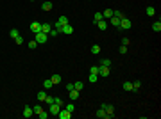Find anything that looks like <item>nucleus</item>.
Segmentation results:
<instances>
[{
  "label": "nucleus",
  "instance_id": "1",
  "mask_svg": "<svg viewBox=\"0 0 161 119\" xmlns=\"http://www.w3.org/2000/svg\"><path fill=\"white\" fill-rule=\"evenodd\" d=\"M100 107H102V109L106 110V114H108V119H111L113 116H115V107H113V105H108V103H102Z\"/></svg>",
  "mask_w": 161,
  "mask_h": 119
},
{
  "label": "nucleus",
  "instance_id": "2",
  "mask_svg": "<svg viewBox=\"0 0 161 119\" xmlns=\"http://www.w3.org/2000/svg\"><path fill=\"white\" fill-rule=\"evenodd\" d=\"M34 39H36V43H38V44H40V43L43 44V43H47V41H48V34H45V32H38Z\"/></svg>",
  "mask_w": 161,
  "mask_h": 119
},
{
  "label": "nucleus",
  "instance_id": "3",
  "mask_svg": "<svg viewBox=\"0 0 161 119\" xmlns=\"http://www.w3.org/2000/svg\"><path fill=\"white\" fill-rule=\"evenodd\" d=\"M57 117H59V119H72V112H68L65 107H61V110H59Z\"/></svg>",
  "mask_w": 161,
  "mask_h": 119
},
{
  "label": "nucleus",
  "instance_id": "4",
  "mask_svg": "<svg viewBox=\"0 0 161 119\" xmlns=\"http://www.w3.org/2000/svg\"><path fill=\"white\" fill-rule=\"evenodd\" d=\"M131 25H132V23H131V20H127L125 16L120 20V30H127V29H131Z\"/></svg>",
  "mask_w": 161,
  "mask_h": 119
},
{
  "label": "nucleus",
  "instance_id": "5",
  "mask_svg": "<svg viewBox=\"0 0 161 119\" xmlns=\"http://www.w3.org/2000/svg\"><path fill=\"white\" fill-rule=\"evenodd\" d=\"M59 110H61V107H59L57 103H50V107H48V114L57 116V114H59Z\"/></svg>",
  "mask_w": 161,
  "mask_h": 119
},
{
  "label": "nucleus",
  "instance_id": "6",
  "mask_svg": "<svg viewBox=\"0 0 161 119\" xmlns=\"http://www.w3.org/2000/svg\"><path fill=\"white\" fill-rule=\"evenodd\" d=\"M109 73H111L109 66H99V75L100 77H109Z\"/></svg>",
  "mask_w": 161,
  "mask_h": 119
},
{
  "label": "nucleus",
  "instance_id": "7",
  "mask_svg": "<svg viewBox=\"0 0 161 119\" xmlns=\"http://www.w3.org/2000/svg\"><path fill=\"white\" fill-rule=\"evenodd\" d=\"M29 29H31L34 34H38V32H41V23L40 21H32V23L29 25Z\"/></svg>",
  "mask_w": 161,
  "mask_h": 119
},
{
  "label": "nucleus",
  "instance_id": "8",
  "mask_svg": "<svg viewBox=\"0 0 161 119\" xmlns=\"http://www.w3.org/2000/svg\"><path fill=\"white\" fill-rule=\"evenodd\" d=\"M32 114H34V110H32V107H29V105H25V107H23V117H32Z\"/></svg>",
  "mask_w": 161,
  "mask_h": 119
},
{
  "label": "nucleus",
  "instance_id": "9",
  "mask_svg": "<svg viewBox=\"0 0 161 119\" xmlns=\"http://www.w3.org/2000/svg\"><path fill=\"white\" fill-rule=\"evenodd\" d=\"M109 21H111V25H113L115 29H120V18H117V16H111V18H109Z\"/></svg>",
  "mask_w": 161,
  "mask_h": 119
},
{
  "label": "nucleus",
  "instance_id": "10",
  "mask_svg": "<svg viewBox=\"0 0 161 119\" xmlns=\"http://www.w3.org/2000/svg\"><path fill=\"white\" fill-rule=\"evenodd\" d=\"M95 25H97L100 30H106V29H108V20H100V21H97Z\"/></svg>",
  "mask_w": 161,
  "mask_h": 119
},
{
  "label": "nucleus",
  "instance_id": "11",
  "mask_svg": "<svg viewBox=\"0 0 161 119\" xmlns=\"http://www.w3.org/2000/svg\"><path fill=\"white\" fill-rule=\"evenodd\" d=\"M61 32H63V34H72V32H74V27H72L70 23H66V25L61 29Z\"/></svg>",
  "mask_w": 161,
  "mask_h": 119
},
{
  "label": "nucleus",
  "instance_id": "12",
  "mask_svg": "<svg viewBox=\"0 0 161 119\" xmlns=\"http://www.w3.org/2000/svg\"><path fill=\"white\" fill-rule=\"evenodd\" d=\"M68 94H70V100H77L80 94V91H77V89H72V91H68Z\"/></svg>",
  "mask_w": 161,
  "mask_h": 119
},
{
  "label": "nucleus",
  "instance_id": "13",
  "mask_svg": "<svg viewBox=\"0 0 161 119\" xmlns=\"http://www.w3.org/2000/svg\"><path fill=\"white\" fill-rule=\"evenodd\" d=\"M50 30H52V25H50V23H41V32L48 34Z\"/></svg>",
  "mask_w": 161,
  "mask_h": 119
},
{
  "label": "nucleus",
  "instance_id": "14",
  "mask_svg": "<svg viewBox=\"0 0 161 119\" xmlns=\"http://www.w3.org/2000/svg\"><path fill=\"white\" fill-rule=\"evenodd\" d=\"M97 117H100V119H108V114H106V110L100 107L99 110H97Z\"/></svg>",
  "mask_w": 161,
  "mask_h": 119
},
{
  "label": "nucleus",
  "instance_id": "15",
  "mask_svg": "<svg viewBox=\"0 0 161 119\" xmlns=\"http://www.w3.org/2000/svg\"><path fill=\"white\" fill-rule=\"evenodd\" d=\"M52 7H54V5H52L50 0H45V2H43V11H52Z\"/></svg>",
  "mask_w": 161,
  "mask_h": 119
},
{
  "label": "nucleus",
  "instance_id": "16",
  "mask_svg": "<svg viewBox=\"0 0 161 119\" xmlns=\"http://www.w3.org/2000/svg\"><path fill=\"white\" fill-rule=\"evenodd\" d=\"M122 87H123V91H127V92L134 91V89H132V82H123V85H122Z\"/></svg>",
  "mask_w": 161,
  "mask_h": 119
},
{
  "label": "nucleus",
  "instance_id": "17",
  "mask_svg": "<svg viewBox=\"0 0 161 119\" xmlns=\"http://www.w3.org/2000/svg\"><path fill=\"white\" fill-rule=\"evenodd\" d=\"M50 80H52V84H54V85H57V84H61V75H52V77H50Z\"/></svg>",
  "mask_w": 161,
  "mask_h": 119
},
{
  "label": "nucleus",
  "instance_id": "18",
  "mask_svg": "<svg viewBox=\"0 0 161 119\" xmlns=\"http://www.w3.org/2000/svg\"><path fill=\"white\" fill-rule=\"evenodd\" d=\"M102 16H104V20H109V18L113 16V9H106V11L102 13Z\"/></svg>",
  "mask_w": 161,
  "mask_h": 119
},
{
  "label": "nucleus",
  "instance_id": "19",
  "mask_svg": "<svg viewBox=\"0 0 161 119\" xmlns=\"http://www.w3.org/2000/svg\"><path fill=\"white\" fill-rule=\"evenodd\" d=\"M90 52H91L93 55H99V53H100V46H99V44H93V46L90 48Z\"/></svg>",
  "mask_w": 161,
  "mask_h": 119
},
{
  "label": "nucleus",
  "instance_id": "20",
  "mask_svg": "<svg viewBox=\"0 0 161 119\" xmlns=\"http://www.w3.org/2000/svg\"><path fill=\"white\" fill-rule=\"evenodd\" d=\"M152 30H154V32H159V30H161V21H159V20L152 23Z\"/></svg>",
  "mask_w": 161,
  "mask_h": 119
},
{
  "label": "nucleus",
  "instance_id": "21",
  "mask_svg": "<svg viewBox=\"0 0 161 119\" xmlns=\"http://www.w3.org/2000/svg\"><path fill=\"white\" fill-rule=\"evenodd\" d=\"M145 13H147V16H154V13H156V9H154L152 5H149V7L145 9Z\"/></svg>",
  "mask_w": 161,
  "mask_h": 119
},
{
  "label": "nucleus",
  "instance_id": "22",
  "mask_svg": "<svg viewBox=\"0 0 161 119\" xmlns=\"http://www.w3.org/2000/svg\"><path fill=\"white\" fill-rule=\"evenodd\" d=\"M100 20H104L102 13H95V16H93V23H97V21H100Z\"/></svg>",
  "mask_w": 161,
  "mask_h": 119
},
{
  "label": "nucleus",
  "instance_id": "23",
  "mask_svg": "<svg viewBox=\"0 0 161 119\" xmlns=\"http://www.w3.org/2000/svg\"><path fill=\"white\" fill-rule=\"evenodd\" d=\"M9 36H11V38H13V39H16V38H18V36H20V32H18V30H16V29H11V30H9Z\"/></svg>",
  "mask_w": 161,
  "mask_h": 119
},
{
  "label": "nucleus",
  "instance_id": "24",
  "mask_svg": "<svg viewBox=\"0 0 161 119\" xmlns=\"http://www.w3.org/2000/svg\"><path fill=\"white\" fill-rule=\"evenodd\" d=\"M43 87H45V89H52V87H54L52 80H50V78H48V80H45V82H43Z\"/></svg>",
  "mask_w": 161,
  "mask_h": 119
},
{
  "label": "nucleus",
  "instance_id": "25",
  "mask_svg": "<svg viewBox=\"0 0 161 119\" xmlns=\"http://www.w3.org/2000/svg\"><path fill=\"white\" fill-rule=\"evenodd\" d=\"M132 89H134V91H140V89H141V82H140V80L132 82Z\"/></svg>",
  "mask_w": 161,
  "mask_h": 119
},
{
  "label": "nucleus",
  "instance_id": "26",
  "mask_svg": "<svg viewBox=\"0 0 161 119\" xmlns=\"http://www.w3.org/2000/svg\"><path fill=\"white\" fill-rule=\"evenodd\" d=\"M63 107H65V109H66L68 112H74V110H75V107H74V103H65Z\"/></svg>",
  "mask_w": 161,
  "mask_h": 119
},
{
  "label": "nucleus",
  "instance_id": "27",
  "mask_svg": "<svg viewBox=\"0 0 161 119\" xmlns=\"http://www.w3.org/2000/svg\"><path fill=\"white\" fill-rule=\"evenodd\" d=\"M45 98H47V92H45V91H40V92H38V100H40V101H45Z\"/></svg>",
  "mask_w": 161,
  "mask_h": 119
},
{
  "label": "nucleus",
  "instance_id": "28",
  "mask_svg": "<svg viewBox=\"0 0 161 119\" xmlns=\"http://www.w3.org/2000/svg\"><path fill=\"white\" fill-rule=\"evenodd\" d=\"M82 87H84L82 82H75V84H74V89H77V91H82Z\"/></svg>",
  "mask_w": 161,
  "mask_h": 119
},
{
  "label": "nucleus",
  "instance_id": "29",
  "mask_svg": "<svg viewBox=\"0 0 161 119\" xmlns=\"http://www.w3.org/2000/svg\"><path fill=\"white\" fill-rule=\"evenodd\" d=\"M90 82H91V84H95V82H97V80H99V75H93V73H90Z\"/></svg>",
  "mask_w": 161,
  "mask_h": 119
},
{
  "label": "nucleus",
  "instance_id": "30",
  "mask_svg": "<svg viewBox=\"0 0 161 119\" xmlns=\"http://www.w3.org/2000/svg\"><path fill=\"white\" fill-rule=\"evenodd\" d=\"M100 66H111V61L109 59H100Z\"/></svg>",
  "mask_w": 161,
  "mask_h": 119
},
{
  "label": "nucleus",
  "instance_id": "31",
  "mask_svg": "<svg viewBox=\"0 0 161 119\" xmlns=\"http://www.w3.org/2000/svg\"><path fill=\"white\" fill-rule=\"evenodd\" d=\"M48 116H50V114H48V112H45V110H41L40 114H38V117H40V119H47Z\"/></svg>",
  "mask_w": 161,
  "mask_h": 119
},
{
  "label": "nucleus",
  "instance_id": "32",
  "mask_svg": "<svg viewBox=\"0 0 161 119\" xmlns=\"http://www.w3.org/2000/svg\"><path fill=\"white\" fill-rule=\"evenodd\" d=\"M113 16H117V18H123V16H125V14H123V13H122V11H113Z\"/></svg>",
  "mask_w": 161,
  "mask_h": 119
},
{
  "label": "nucleus",
  "instance_id": "33",
  "mask_svg": "<svg viewBox=\"0 0 161 119\" xmlns=\"http://www.w3.org/2000/svg\"><path fill=\"white\" fill-rule=\"evenodd\" d=\"M90 73H93V75H99V66H91V68H90Z\"/></svg>",
  "mask_w": 161,
  "mask_h": 119
},
{
  "label": "nucleus",
  "instance_id": "34",
  "mask_svg": "<svg viewBox=\"0 0 161 119\" xmlns=\"http://www.w3.org/2000/svg\"><path fill=\"white\" fill-rule=\"evenodd\" d=\"M36 46H38V43H36V39L29 41V48H31V50H34V48H36Z\"/></svg>",
  "mask_w": 161,
  "mask_h": 119
},
{
  "label": "nucleus",
  "instance_id": "35",
  "mask_svg": "<svg viewBox=\"0 0 161 119\" xmlns=\"http://www.w3.org/2000/svg\"><path fill=\"white\" fill-rule=\"evenodd\" d=\"M57 34H59V32H57V30H56V29H52V30H50V32H48V38H56V36H57Z\"/></svg>",
  "mask_w": 161,
  "mask_h": 119
},
{
  "label": "nucleus",
  "instance_id": "36",
  "mask_svg": "<svg viewBox=\"0 0 161 119\" xmlns=\"http://www.w3.org/2000/svg\"><path fill=\"white\" fill-rule=\"evenodd\" d=\"M45 103H48V105H50V103H54V96H48V94H47V98H45Z\"/></svg>",
  "mask_w": 161,
  "mask_h": 119
},
{
  "label": "nucleus",
  "instance_id": "37",
  "mask_svg": "<svg viewBox=\"0 0 161 119\" xmlns=\"http://www.w3.org/2000/svg\"><path fill=\"white\" fill-rule=\"evenodd\" d=\"M54 103H57L59 107H63V105H65V101H63L61 98H54Z\"/></svg>",
  "mask_w": 161,
  "mask_h": 119
},
{
  "label": "nucleus",
  "instance_id": "38",
  "mask_svg": "<svg viewBox=\"0 0 161 119\" xmlns=\"http://www.w3.org/2000/svg\"><path fill=\"white\" fill-rule=\"evenodd\" d=\"M32 110H34V114H40V112L43 110V109H41L40 105H36V107H32Z\"/></svg>",
  "mask_w": 161,
  "mask_h": 119
},
{
  "label": "nucleus",
  "instance_id": "39",
  "mask_svg": "<svg viewBox=\"0 0 161 119\" xmlns=\"http://www.w3.org/2000/svg\"><path fill=\"white\" fill-rule=\"evenodd\" d=\"M118 52H120L122 55H125V53H127V46H123V44H122V46H120V50H118Z\"/></svg>",
  "mask_w": 161,
  "mask_h": 119
},
{
  "label": "nucleus",
  "instance_id": "40",
  "mask_svg": "<svg viewBox=\"0 0 161 119\" xmlns=\"http://www.w3.org/2000/svg\"><path fill=\"white\" fill-rule=\"evenodd\" d=\"M14 43H16V44H23V38H22V36H18V38L14 39Z\"/></svg>",
  "mask_w": 161,
  "mask_h": 119
},
{
  "label": "nucleus",
  "instance_id": "41",
  "mask_svg": "<svg viewBox=\"0 0 161 119\" xmlns=\"http://www.w3.org/2000/svg\"><path fill=\"white\" fill-rule=\"evenodd\" d=\"M129 43H131L129 38H123V39H122V44H123V46H129Z\"/></svg>",
  "mask_w": 161,
  "mask_h": 119
},
{
  "label": "nucleus",
  "instance_id": "42",
  "mask_svg": "<svg viewBox=\"0 0 161 119\" xmlns=\"http://www.w3.org/2000/svg\"><path fill=\"white\" fill-rule=\"evenodd\" d=\"M43 2H45V0H43Z\"/></svg>",
  "mask_w": 161,
  "mask_h": 119
}]
</instances>
